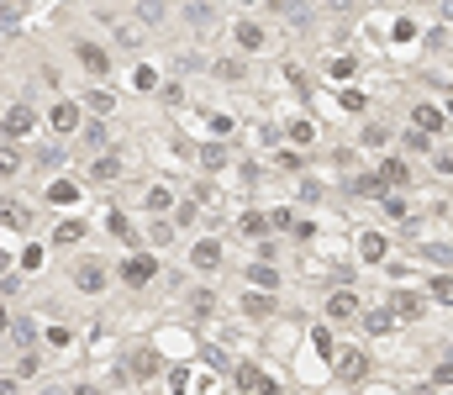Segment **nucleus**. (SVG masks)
<instances>
[{
  "mask_svg": "<svg viewBox=\"0 0 453 395\" xmlns=\"http://www.w3.org/2000/svg\"><path fill=\"white\" fill-rule=\"evenodd\" d=\"M237 385H243V390H259V385H264V374L253 369V364H243V369H237Z\"/></svg>",
  "mask_w": 453,
  "mask_h": 395,
  "instance_id": "30",
  "label": "nucleus"
},
{
  "mask_svg": "<svg viewBox=\"0 0 453 395\" xmlns=\"http://www.w3.org/2000/svg\"><path fill=\"white\" fill-rule=\"evenodd\" d=\"M311 343H316V353H338V348H332V332H327V327H316Z\"/></svg>",
  "mask_w": 453,
  "mask_h": 395,
  "instance_id": "36",
  "label": "nucleus"
},
{
  "mask_svg": "<svg viewBox=\"0 0 453 395\" xmlns=\"http://www.w3.org/2000/svg\"><path fill=\"white\" fill-rule=\"evenodd\" d=\"M6 269H11V253H6V248H0V275H6Z\"/></svg>",
  "mask_w": 453,
  "mask_h": 395,
  "instance_id": "44",
  "label": "nucleus"
},
{
  "mask_svg": "<svg viewBox=\"0 0 453 395\" xmlns=\"http://www.w3.org/2000/svg\"><path fill=\"white\" fill-rule=\"evenodd\" d=\"M74 395H95V390H90V385H79V390H74Z\"/></svg>",
  "mask_w": 453,
  "mask_h": 395,
  "instance_id": "45",
  "label": "nucleus"
},
{
  "mask_svg": "<svg viewBox=\"0 0 453 395\" xmlns=\"http://www.w3.org/2000/svg\"><path fill=\"white\" fill-rule=\"evenodd\" d=\"M0 395H21V390H16V379H6V374H0Z\"/></svg>",
  "mask_w": 453,
  "mask_h": 395,
  "instance_id": "42",
  "label": "nucleus"
},
{
  "mask_svg": "<svg viewBox=\"0 0 453 395\" xmlns=\"http://www.w3.org/2000/svg\"><path fill=\"white\" fill-rule=\"evenodd\" d=\"M116 174H122V163H116V158H90V180H116Z\"/></svg>",
  "mask_w": 453,
  "mask_h": 395,
  "instance_id": "20",
  "label": "nucleus"
},
{
  "mask_svg": "<svg viewBox=\"0 0 453 395\" xmlns=\"http://www.w3.org/2000/svg\"><path fill=\"white\" fill-rule=\"evenodd\" d=\"M327 317H332V322H353V317H358V295H353V290H338V295L327 301Z\"/></svg>",
  "mask_w": 453,
  "mask_h": 395,
  "instance_id": "6",
  "label": "nucleus"
},
{
  "mask_svg": "<svg viewBox=\"0 0 453 395\" xmlns=\"http://www.w3.org/2000/svg\"><path fill=\"white\" fill-rule=\"evenodd\" d=\"M169 206H175V190H169V185H153V190H148V211L164 216Z\"/></svg>",
  "mask_w": 453,
  "mask_h": 395,
  "instance_id": "21",
  "label": "nucleus"
},
{
  "mask_svg": "<svg viewBox=\"0 0 453 395\" xmlns=\"http://www.w3.org/2000/svg\"><path fill=\"white\" fill-rule=\"evenodd\" d=\"M148 242H153V248H164V242H175V227H169V222H153Z\"/></svg>",
  "mask_w": 453,
  "mask_h": 395,
  "instance_id": "28",
  "label": "nucleus"
},
{
  "mask_svg": "<svg viewBox=\"0 0 453 395\" xmlns=\"http://www.w3.org/2000/svg\"><path fill=\"white\" fill-rule=\"evenodd\" d=\"M48 200H53V206H74V200H79V185L53 180V185H48Z\"/></svg>",
  "mask_w": 453,
  "mask_h": 395,
  "instance_id": "15",
  "label": "nucleus"
},
{
  "mask_svg": "<svg viewBox=\"0 0 453 395\" xmlns=\"http://www.w3.org/2000/svg\"><path fill=\"white\" fill-rule=\"evenodd\" d=\"M290 138H296V143H311L316 127H311V121H290Z\"/></svg>",
  "mask_w": 453,
  "mask_h": 395,
  "instance_id": "35",
  "label": "nucleus"
},
{
  "mask_svg": "<svg viewBox=\"0 0 453 395\" xmlns=\"http://www.w3.org/2000/svg\"><path fill=\"white\" fill-rule=\"evenodd\" d=\"M443 106H417V132H443Z\"/></svg>",
  "mask_w": 453,
  "mask_h": 395,
  "instance_id": "12",
  "label": "nucleus"
},
{
  "mask_svg": "<svg viewBox=\"0 0 453 395\" xmlns=\"http://www.w3.org/2000/svg\"><path fill=\"white\" fill-rule=\"evenodd\" d=\"M406 148L411 153H427V132H406Z\"/></svg>",
  "mask_w": 453,
  "mask_h": 395,
  "instance_id": "40",
  "label": "nucleus"
},
{
  "mask_svg": "<svg viewBox=\"0 0 453 395\" xmlns=\"http://www.w3.org/2000/svg\"><path fill=\"white\" fill-rule=\"evenodd\" d=\"M0 132H6V138H26V132H32V111H26V106H11V111L0 116Z\"/></svg>",
  "mask_w": 453,
  "mask_h": 395,
  "instance_id": "5",
  "label": "nucleus"
},
{
  "mask_svg": "<svg viewBox=\"0 0 453 395\" xmlns=\"http://www.w3.org/2000/svg\"><path fill=\"white\" fill-rule=\"evenodd\" d=\"M406 180H411V169H406V163H401V158H385V169H380V185L390 190V185H406Z\"/></svg>",
  "mask_w": 453,
  "mask_h": 395,
  "instance_id": "14",
  "label": "nucleus"
},
{
  "mask_svg": "<svg viewBox=\"0 0 453 395\" xmlns=\"http://www.w3.org/2000/svg\"><path fill=\"white\" fill-rule=\"evenodd\" d=\"M201 169H206V174L226 169V153H222V148H201Z\"/></svg>",
  "mask_w": 453,
  "mask_h": 395,
  "instance_id": "26",
  "label": "nucleus"
},
{
  "mask_svg": "<svg viewBox=\"0 0 453 395\" xmlns=\"http://www.w3.org/2000/svg\"><path fill=\"white\" fill-rule=\"evenodd\" d=\"M6 332H11V337H16V343H21V348H32V337H37V332H32V327H26V322H11V327H6Z\"/></svg>",
  "mask_w": 453,
  "mask_h": 395,
  "instance_id": "32",
  "label": "nucleus"
},
{
  "mask_svg": "<svg viewBox=\"0 0 453 395\" xmlns=\"http://www.w3.org/2000/svg\"><path fill=\"white\" fill-rule=\"evenodd\" d=\"M332 359H338V374L343 379H369V359L358 348H343V353H332Z\"/></svg>",
  "mask_w": 453,
  "mask_h": 395,
  "instance_id": "4",
  "label": "nucleus"
},
{
  "mask_svg": "<svg viewBox=\"0 0 453 395\" xmlns=\"http://www.w3.org/2000/svg\"><path fill=\"white\" fill-rule=\"evenodd\" d=\"M237 48H243V53H259L264 48V26L259 21H237Z\"/></svg>",
  "mask_w": 453,
  "mask_h": 395,
  "instance_id": "11",
  "label": "nucleus"
},
{
  "mask_svg": "<svg viewBox=\"0 0 453 395\" xmlns=\"http://www.w3.org/2000/svg\"><path fill=\"white\" fill-rule=\"evenodd\" d=\"M74 284L85 295H100L105 290V264H100V258H79V264H74Z\"/></svg>",
  "mask_w": 453,
  "mask_h": 395,
  "instance_id": "1",
  "label": "nucleus"
},
{
  "mask_svg": "<svg viewBox=\"0 0 453 395\" xmlns=\"http://www.w3.org/2000/svg\"><path fill=\"white\" fill-rule=\"evenodd\" d=\"M158 364H164V359H158L153 348H142L137 359H132V374H137V379H153V374H158Z\"/></svg>",
  "mask_w": 453,
  "mask_h": 395,
  "instance_id": "17",
  "label": "nucleus"
},
{
  "mask_svg": "<svg viewBox=\"0 0 453 395\" xmlns=\"http://www.w3.org/2000/svg\"><path fill=\"white\" fill-rule=\"evenodd\" d=\"M85 143L95 148V153H100V148H105V127H100V121H90V127H85Z\"/></svg>",
  "mask_w": 453,
  "mask_h": 395,
  "instance_id": "34",
  "label": "nucleus"
},
{
  "mask_svg": "<svg viewBox=\"0 0 453 395\" xmlns=\"http://www.w3.org/2000/svg\"><path fill=\"white\" fill-rule=\"evenodd\" d=\"M79 237H85V227H79V222H63L58 232H53V242H58V248H74Z\"/></svg>",
  "mask_w": 453,
  "mask_h": 395,
  "instance_id": "23",
  "label": "nucleus"
},
{
  "mask_svg": "<svg viewBox=\"0 0 453 395\" xmlns=\"http://www.w3.org/2000/svg\"><path fill=\"white\" fill-rule=\"evenodd\" d=\"M79 63H85L90 74H105L111 69V53H105L100 43H79Z\"/></svg>",
  "mask_w": 453,
  "mask_h": 395,
  "instance_id": "7",
  "label": "nucleus"
},
{
  "mask_svg": "<svg viewBox=\"0 0 453 395\" xmlns=\"http://www.w3.org/2000/svg\"><path fill=\"white\" fill-rule=\"evenodd\" d=\"M380 200H385V211H390V216H406V200L401 195H380Z\"/></svg>",
  "mask_w": 453,
  "mask_h": 395,
  "instance_id": "41",
  "label": "nucleus"
},
{
  "mask_svg": "<svg viewBox=\"0 0 453 395\" xmlns=\"http://www.w3.org/2000/svg\"><path fill=\"white\" fill-rule=\"evenodd\" d=\"M269 232V222H264V211H248L243 216V237H264Z\"/></svg>",
  "mask_w": 453,
  "mask_h": 395,
  "instance_id": "25",
  "label": "nucleus"
},
{
  "mask_svg": "<svg viewBox=\"0 0 453 395\" xmlns=\"http://www.w3.org/2000/svg\"><path fill=\"white\" fill-rule=\"evenodd\" d=\"M184 306H190V317H211V311H217V295H211V290H190V295H184Z\"/></svg>",
  "mask_w": 453,
  "mask_h": 395,
  "instance_id": "16",
  "label": "nucleus"
},
{
  "mask_svg": "<svg viewBox=\"0 0 453 395\" xmlns=\"http://www.w3.org/2000/svg\"><path fill=\"white\" fill-rule=\"evenodd\" d=\"M190 258H195V269H217V264H222V242H217V237H201Z\"/></svg>",
  "mask_w": 453,
  "mask_h": 395,
  "instance_id": "9",
  "label": "nucleus"
},
{
  "mask_svg": "<svg viewBox=\"0 0 453 395\" xmlns=\"http://www.w3.org/2000/svg\"><path fill=\"white\" fill-rule=\"evenodd\" d=\"M6 327H11V311H6V306H0V337H6Z\"/></svg>",
  "mask_w": 453,
  "mask_h": 395,
  "instance_id": "43",
  "label": "nucleus"
},
{
  "mask_svg": "<svg viewBox=\"0 0 453 395\" xmlns=\"http://www.w3.org/2000/svg\"><path fill=\"white\" fill-rule=\"evenodd\" d=\"M385 311H390V317H406V322H411V317H422V311H427V301H422L417 290H395Z\"/></svg>",
  "mask_w": 453,
  "mask_h": 395,
  "instance_id": "3",
  "label": "nucleus"
},
{
  "mask_svg": "<svg viewBox=\"0 0 453 395\" xmlns=\"http://www.w3.org/2000/svg\"><path fill=\"white\" fill-rule=\"evenodd\" d=\"M248 279L259 284V290H274V284H279V275H274L269 264H253V269H248Z\"/></svg>",
  "mask_w": 453,
  "mask_h": 395,
  "instance_id": "24",
  "label": "nucleus"
},
{
  "mask_svg": "<svg viewBox=\"0 0 453 395\" xmlns=\"http://www.w3.org/2000/svg\"><path fill=\"white\" fill-rule=\"evenodd\" d=\"M353 69H358L353 58H332V63H327V74H332V79H353Z\"/></svg>",
  "mask_w": 453,
  "mask_h": 395,
  "instance_id": "29",
  "label": "nucleus"
},
{
  "mask_svg": "<svg viewBox=\"0 0 453 395\" xmlns=\"http://www.w3.org/2000/svg\"><path fill=\"white\" fill-rule=\"evenodd\" d=\"M243 317H253V322H269V317H274V301H269V290H264V295L253 290L248 301H243Z\"/></svg>",
  "mask_w": 453,
  "mask_h": 395,
  "instance_id": "10",
  "label": "nucleus"
},
{
  "mask_svg": "<svg viewBox=\"0 0 453 395\" xmlns=\"http://www.w3.org/2000/svg\"><path fill=\"white\" fill-rule=\"evenodd\" d=\"M111 106H116V95H111V90H90L85 111H95V116H105V111H111Z\"/></svg>",
  "mask_w": 453,
  "mask_h": 395,
  "instance_id": "22",
  "label": "nucleus"
},
{
  "mask_svg": "<svg viewBox=\"0 0 453 395\" xmlns=\"http://www.w3.org/2000/svg\"><path fill=\"white\" fill-rule=\"evenodd\" d=\"M338 6H348V0H338Z\"/></svg>",
  "mask_w": 453,
  "mask_h": 395,
  "instance_id": "46",
  "label": "nucleus"
},
{
  "mask_svg": "<svg viewBox=\"0 0 453 395\" xmlns=\"http://www.w3.org/2000/svg\"><path fill=\"white\" fill-rule=\"evenodd\" d=\"M153 275H158V264H153L148 253H142V258H127V264H122V279L132 284V290H142V284H148Z\"/></svg>",
  "mask_w": 453,
  "mask_h": 395,
  "instance_id": "2",
  "label": "nucleus"
},
{
  "mask_svg": "<svg viewBox=\"0 0 453 395\" xmlns=\"http://www.w3.org/2000/svg\"><path fill=\"white\" fill-rule=\"evenodd\" d=\"M343 111H364V95H358V90H343Z\"/></svg>",
  "mask_w": 453,
  "mask_h": 395,
  "instance_id": "39",
  "label": "nucleus"
},
{
  "mask_svg": "<svg viewBox=\"0 0 453 395\" xmlns=\"http://www.w3.org/2000/svg\"><path fill=\"white\" fill-rule=\"evenodd\" d=\"M217 74L222 79H243V58H217Z\"/></svg>",
  "mask_w": 453,
  "mask_h": 395,
  "instance_id": "31",
  "label": "nucleus"
},
{
  "mask_svg": "<svg viewBox=\"0 0 453 395\" xmlns=\"http://www.w3.org/2000/svg\"><path fill=\"white\" fill-rule=\"evenodd\" d=\"M380 6H385V0H380Z\"/></svg>",
  "mask_w": 453,
  "mask_h": 395,
  "instance_id": "47",
  "label": "nucleus"
},
{
  "mask_svg": "<svg viewBox=\"0 0 453 395\" xmlns=\"http://www.w3.org/2000/svg\"><path fill=\"white\" fill-rule=\"evenodd\" d=\"M16 169H21V153L16 148H0V180H11Z\"/></svg>",
  "mask_w": 453,
  "mask_h": 395,
  "instance_id": "27",
  "label": "nucleus"
},
{
  "mask_svg": "<svg viewBox=\"0 0 453 395\" xmlns=\"http://www.w3.org/2000/svg\"><path fill=\"white\" fill-rule=\"evenodd\" d=\"M48 343L53 348H69V327H48Z\"/></svg>",
  "mask_w": 453,
  "mask_h": 395,
  "instance_id": "37",
  "label": "nucleus"
},
{
  "mask_svg": "<svg viewBox=\"0 0 453 395\" xmlns=\"http://www.w3.org/2000/svg\"><path fill=\"white\" fill-rule=\"evenodd\" d=\"M0 222H6V227H16V232H26V227H32V211H26L21 206V200H0Z\"/></svg>",
  "mask_w": 453,
  "mask_h": 395,
  "instance_id": "8",
  "label": "nucleus"
},
{
  "mask_svg": "<svg viewBox=\"0 0 453 395\" xmlns=\"http://www.w3.org/2000/svg\"><path fill=\"white\" fill-rule=\"evenodd\" d=\"M358 322H364V332H390V327H395V317H390V311H358Z\"/></svg>",
  "mask_w": 453,
  "mask_h": 395,
  "instance_id": "13",
  "label": "nucleus"
},
{
  "mask_svg": "<svg viewBox=\"0 0 453 395\" xmlns=\"http://www.w3.org/2000/svg\"><path fill=\"white\" fill-rule=\"evenodd\" d=\"M37 369H43V359H37V353H21V364H16V374H21V379H32Z\"/></svg>",
  "mask_w": 453,
  "mask_h": 395,
  "instance_id": "33",
  "label": "nucleus"
},
{
  "mask_svg": "<svg viewBox=\"0 0 453 395\" xmlns=\"http://www.w3.org/2000/svg\"><path fill=\"white\" fill-rule=\"evenodd\" d=\"M164 16V0H142V21H158Z\"/></svg>",
  "mask_w": 453,
  "mask_h": 395,
  "instance_id": "38",
  "label": "nucleus"
},
{
  "mask_svg": "<svg viewBox=\"0 0 453 395\" xmlns=\"http://www.w3.org/2000/svg\"><path fill=\"white\" fill-rule=\"evenodd\" d=\"M53 127H58V132H74L79 127V106H69V101L53 106Z\"/></svg>",
  "mask_w": 453,
  "mask_h": 395,
  "instance_id": "18",
  "label": "nucleus"
},
{
  "mask_svg": "<svg viewBox=\"0 0 453 395\" xmlns=\"http://www.w3.org/2000/svg\"><path fill=\"white\" fill-rule=\"evenodd\" d=\"M358 253H364L369 264H380V258H385V237L380 232H364V237H358Z\"/></svg>",
  "mask_w": 453,
  "mask_h": 395,
  "instance_id": "19",
  "label": "nucleus"
}]
</instances>
